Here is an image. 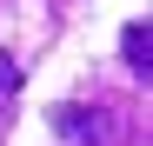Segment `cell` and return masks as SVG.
<instances>
[{"mask_svg": "<svg viewBox=\"0 0 153 146\" xmlns=\"http://www.w3.org/2000/svg\"><path fill=\"white\" fill-rule=\"evenodd\" d=\"M120 53H126V66H133V73H146V66H153V40H146V27H140V20L120 33Z\"/></svg>", "mask_w": 153, "mask_h": 146, "instance_id": "6da1fadb", "label": "cell"}, {"mask_svg": "<svg viewBox=\"0 0 153 146\" xmlns=\"http://www.w3.org/2000/svg\"><path fill=\"white\" fill-rule=\"evenodd\" d=\"M13 100H20V66H13V53H0V119H7Z\"/></svg>", "mask_w": 153, "mask_h": 146, "instance_id": "7a4b0ae2", "label": "cell"}]
</instances>
